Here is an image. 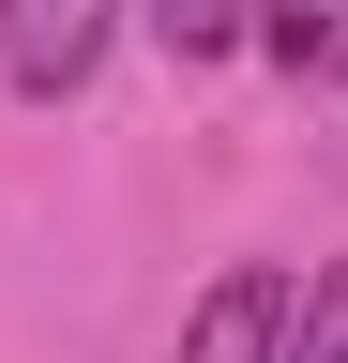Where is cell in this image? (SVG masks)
<instances>
[{"instance_id":"cell-1","label":"cell","mask_w":348,"mask_h":363,"mask_svg":"<svg viewBox=\"0 0 348 363\" xmlns=\"http://www.w3.org/2000/svg\"><path fill=\"white\" fill-rule=\"evenodd\" d=\"M121 45V0H0V76L30 91V106H61V91H91Z\"/></svg>"},{"instance_id":"cell-2","label":"cell","mask_w":348,"mask_h":363,"mask_svg":"<svg viewBox=\"0 0 348 363\" xmlns=\"http://www.w3.org/2000/svg\"><path fill=\"white\" fill-rule=\"evenodd\" d=\"M288 348V272H212L197 288V318H182V363H273Z\"/></svg>"},{"instance_id":"cell-3","label":"cell","mask_w":348,"mask_h":363,"mask_svg":"<svg viewBox=\"0 0 348 363\" xmlns=\"http://www.w3.org/2000/svg\"><path fill=\"white\" fill-rule=\"evenodd\" d=\"M273 76H348V0H257Z\"/></svg>"},{"instance_id":"cell-4","label":"cell","mask_w":348,"mask_h":363,"mask_svg":"<svg viewBox=\"0 0 348 363\" xmlns=\"http://www.w3.org/2000/svg\"><path fill=\"white\" fill-rule=\"evenodd\" d=\"M273 363H348V257H318V272L288 288V348H273Z\"/></svg>"},{"instance_id":"cell-5","label":"cell","mask_w":348,"mask_h":363,"mask_svg":"<svg viewBox=\"0 0 348 363\" xmlns=\"http://www.w3.org/2000/svg\"><path fill=\"white\" fill-rule=\"evenodd\" d=\"M152 30L182 61H212V45H257V0H152Z\"/></svg>"}]
</instances>
